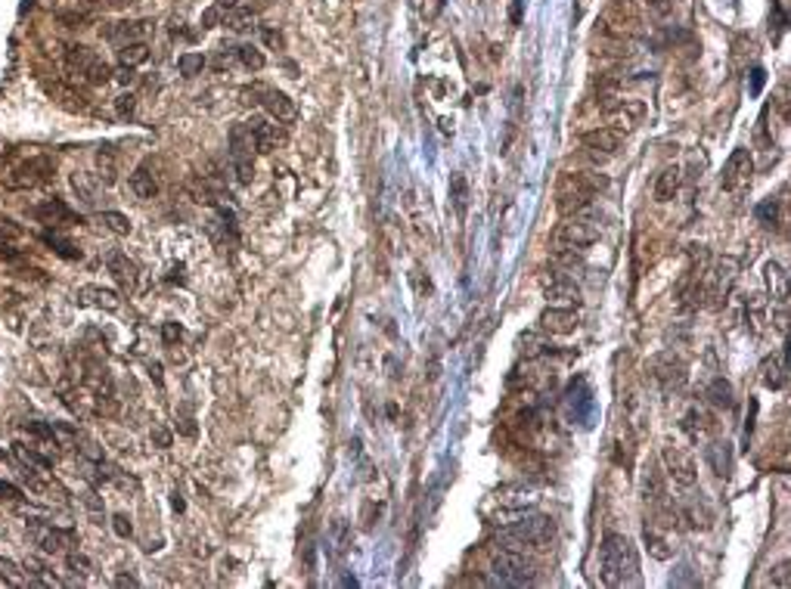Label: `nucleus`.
I'll return each instance as SVG.
<instances>
[{
  "instance_id": "ea45409f",
  "label": "nucleus",
  "mask_w": 791,
  "mask_h": 589,
  "mask_svg": "<svg viewBox=\"0 0 791 589\" xmlns=\"http://www.w3.org/2000/svg\"><path fill=\"white\" fill-rule=\"evenodd\" d=\"M66 565H69V571L75 574V577H81V580L93 574V562H90L88 555H84V552H69V555H66Z\"/></svg>"
},
{
  "instance_id": "c756f323",
  "label": "nucleus",
  "mask_w": 791,
  "mask_h": 589,
  "mask_svg": "<svg viewBox=\"0 0 791 589\" xmlns=\"http://www.w3.org/2000/svg\"><path fill=\"white\" fill-rule=\"evenodd\" d=\"M13 453H16L19 462H22L25 469H31V471H47L50 465H53V459H50V456H41L38 450L25 447V443H13Z\"/></svg>"
},
{
  "instance_id": "de8ad7c7",
  "label": "nucleus",
  "mask_w": 791,
  "mask_h": 589,
  "mask_svg": "<svg viewBox=\"0 0 791 589\" xmlns=\"http://www.w3.org/2000/svg\"><path fill=\"white\" fill-rule=\"evenodd\" d=\"M769 580H773V586L788 589V586H791V565H788V562H779V565L773 567V577H769Z\"/></svg>"
},
{
  "instance_id": "39448f33",
  "label": "nucleus",
  "mask_w": 791,
  "mask_h": 589,
  "mask_svg": "<svg viewBox=\"0 0 791 589\" xmlns=\"http://www.w3.org/2000/svg\"><path fill=\"white\" fill-rule=\"evenodd\" d=\"M50 177H53V159H47V155H34V159H28V162L13 168L10 174L4 177V186L10 192H25V190H34V186L47 183Z\"/></svg>"
},
{
  "instance_id": "1a4fd4ad",
  "label": "nucleus",
  "mask_w": 791,
  "mask_h": 589,
  "mask_svg": "<svg viewBox=\"0 0 791 589\" xmlns=\"http://www.w3.org/2000/svg\"><path fill=\"white\" fill-rule=\"evenodd\" d=\"M28 537H31V543L41 546L47 555H59V552L66 549V543L71 540L69 530H59V527H53L50 521H41V518L28 521Z\"/></svg>"
},
{
  "instance_id": "8fccbe9b",
  "label": "nucleus",
  "mask_w": 791,
  "mask_h": 589,
  "mask_svg": "<svg viewBox=\"0 0 791 589\" xmlns=\"http://www.w3.org/2000/svg\"><path fill=\"white\" fill-rule=\"evenodd\" d=\"M134 109H136V97H134V93H121V97L115 99V112H118L121 118L134 115Z\"/></svg>"
},
{
  "instance_id": "13d9d810",
  "label": "nucleus",
  "mask_w": 791,
  "mask_h": 589,
  "mask_svg": "<svg viewBox=\"0 0 791 589\" xmlns=\"http://www.w3.org/2000/svg\"><path fill=\"white\" fill-rule=\"evenodd\" d=\"M112 78H115V81H118V84H134V81H136L134 69H125V66H121L118 71H112Z\"/></svg>"
},
{
  "instance_id": "a18cd8bd",
  "label": "nucleus",
  "mask_w": 791,
  "mask_h": 589,
  "mask_svg": "<svg viewBox=\"0 0 791 589\" xmlns=\"http://www.w3.org/2000/svg\"><path fill=\"white\" fill-rule=\"evenodd\" d=\"M0 502H10V506H22L25 493L19 490L13 481H0Z\"/></svg>"
},
{
  "instance_id": "e2e57ef3",
  "label": "nucleus",
  "mask_w": 791,
  "mask_h": 589,
  "mask_svg": "<svg viewBox=\"0 0 791 589\" xmlns=\"http://www.w3.org/2000/svg\"><path fill=\"white\" fill-rule=\"evenodd\" d=\"M214 6L218 10H233V6H239V0H214Z\"/></svg>"
},
{
  "instance_id": "0e129e2a",
  "label": "nucleus",
  "mask_w": 791,
  "mask_h": 589,
  "mask_svg": "<svg viewBox=\"0 0 791 589\" xmlns=\"http://www.w3.org/2000/svg\"><path fill=\"white\" fill-rule=\"evenodd\" d=\"M181 431H183L186 437H192V434H196V425H192L190 419H183V422H181Z\"/></svg>"
},
{
  "instance_id": "4d7b16f0",
  "label": "nucleus",
  "mask_w": 791,
  "mask_h": 589,
  "mask_svg": "<svg viewBox=\"0 0 791 589\" xmlns=\"http://www.w3.org/2000/svg\"><path fill=\"white\" fill-rule=\"evenodd\" d=\"M764 81H766V71L764 69H754L751 71V97H757L760 87H764Z\"/></svg>"
},
{
  "instance_id": "20e7f679",
  "label": "nucleus",
  "mask_w": 791,
  "mask_h": 589,
  "mask_svg": "<svg viewBox=\"0 0 791 589\" xmlns=\"http://www.w3.org/2000/svg\"><path fill=\"white\" fill-rule=\"evenodd\" d=\"M491 574L493 583L500 586H531L537 580V567L524 558V552H509V549H493Z\"/></svg>"
},
{
  "instance_id": "c85d7f7f",
  "label": "nucleus",
  "mask_w": 791,
  "mask_h": 589,
  "mask_svg": "<svg viewBox=\"0 0 791 589\" xmlns=\"http://www.w3.org/2000/svg\"><path fill=\"white\" fill-rule=\"evenodd\" d=\"M71 190L78 192V199H81L84 205H97L99 199V180L93 174H71Z\"/></svg>"
},
{
  "instance_id": "4c0bfd02",
  "label": "nucleus",
  "mask_w": 791,
  "mask_h": 589,
  "mask_svg": "<svg viewBox=\"0 0 791 589\" xmlns=\"http://www.w3.org/2000/svg\"><path fill=\"white\" fill-rule=\"evenodd\" d=\"M227 25L233 31H248V28H255V13L242 10V6H233V10H227Z\"/></svg>"
},
{
  "instance_id": "3c124183",
  "label": "nucleus",
  "mask_w": 791,
  "mask_h": 589,
  "mask_svg": "<svg viewBox=\"0 0 791 589\" xmlns=\"http://www.w3.org/2000/svg\"><path fill=\"white\" fill-rule=\"evenodd\" d=\"M149 437H153V443H155L158 450H168L171 443H174V437H171V431L164 428V425H155V428H153V434H149Z\"/></svg>"
},
{
  "instance_id": "6e6d98bb",
  "label": "nucleus",
  "mask_w": 791,
  "mask_h": 589,
  "mask_svg": "<svg viewBox=\"0 0 791 589\" xmlns=\"http://www.w3.org/2000/svg\"><path fill=\"white\" fill-rule=\"evenodd\" d=\"M218 22H220V10L218 6H208L202 13V28H218Z\"/></svg>"
},
{
  "instance_id": "bb28decb",
  "label": "nucleus",
  "mask_w": 791,
  "mask_h": 589,
  "mask_svg": "<svg viewBox=\"0 0 791 589\" xmlns=\"http://www.w3.org/2000/svg\"><path fill=\"white\" fill-rule=\"evenodd\" d=\"M41 239H44V246H47L50 251H56V255L66 257V261H78V257H81V248H78L71 239H66L62 233H56V229H44V236H41Z\"/></svg>"
},
{
  "instance_id": "bf43d9fd",
  "label": "nucleus",
  "mask_w": 791,
  "mask_h": 589,
  "mask_svg": "<svg viewBox=\"0 0 791 589\" xmlns=\"http://www.w3.org/2000/svg\"><path fill=\"white\" fill-rule=\"evenodd\" d=\"M522 10H524V0H515L512 10H509V19H512V25H519V22H522Z\"/></svg>"
},
{
  "instance_id": "0eeeda50",
  "label": "nucleus",
  "mask_w": 791,
  "mask_h": 589,
  "mask_svg": "<svg viewBox=\"0 0 791 589\" xmlns=\"http://www.w3.org/2000/svg\"><path fill=\"white\" fill-rule=\"evenodd\" d=\"M751 174H754V162H751V152L745 146H738L736 152L726 159L723 164V177H720V190L723 192H742L748 183H751Z\"/></svg>"
},
{
  "instance_id": "b1692460",
  "label": "nucleus",
  "mask_w": 791,
  "mask_h": 589,
  "mask_svg": "<svg viewBox=\"0 0 791 589\" xmlns=\"http://www.w3.org/2000/svg\"><path fill=\"white\" fill-rule=\"evenodd\" d=\"M97 59H99V56L93 53L90 47H84V44H75V47H69V50H66V66H69L71 75H78V78L88 75L90 66H93Z\"/></svg>"
},
{
  "instance_id": "aec40b11",
  "label": "nucleus",
  "mask_w": 791,
  "mask_h": 589,
  "mask_svg": "<svg viewBox=\"0 0 791 589\" xmlns=\"http://www.w3.org/2000/svg\"><path fill=\"white\" fill-rule=\"evenodd\" d=\"M261 106L267 109V115H270L273 121H295V118H298V106H295V99L286 97L283 90H270V87H267V93H264V99H261Z\"/></svg>"
},
{
  "instance_id": "5701e85b",
  "label": "nucleus",
  "mask_w": 791,
  "mask_h": 589,
  "mask_svg": "<svg viewBox=\"0 0 791 589\" xmlns=\"http://www.w3.org/2000/svg\"><path fill=\"white\" fill-rule=\"evenodd\" d=\"M251 140H255V152H273V143H276V127L270 125L267 118H251L248 121Z\"/></svg>"
},
{
  "instance_id": "473e14b6",
  "label": "nucleus",
  "mask_w": 791,
  "mask_h": 589,
  "mask_svg": "<svg viewBox=\"0 0 791 589\" xmlns=\"http://www.w3.org/2000/svg\"><path fill=\"white\" fill-rule=\"evenodd\" d=\"M643 540H645V549H649V555H652V558H658V562H667V558L673 555V549L667 546V540H664V537H658L655 530L645 527Z\"/></svg>"
},
{
  "instance_id": "ddd939ff",
  "label": "nucleus",
  "mask_w": 791,
  "mask_h": 589,
  "mask_svg": "<svg viewBox=\"0 0 791 589\" xmlns=\"http://www.w3.org/2000/svg\"><path fill=\"white\" fill-rule=\"evenodd\" d=\"M31 214L41 220V224H47V227H75V224H81V214H78L75 208H69L62 199H47V202L38 205Z\"/></svg>"
},
{
  "instance_id": "a211bd4d",
  "label": "nucleus",
  "mask_w": 791,
  "mask_h": 589,
  "mask_svg": "<svg viewBox=\"0 0 791 589\" xmlns=\"http://www.w3.org/2000/svg\"><path fill=\"white\" fill-rule=\"evenodd\" d=\"M652 376H655L664 388H671V385L680 388L682 382H686V366H682L673 354H661L652 360Z\"/></svg>"
},
{
  "instance_id": "412c9836",
  "label": "nucleus",
  "mask_w": 791,
  "mask_h": 589,
  "mask_svg": "<svg viewBox=\"0 0 791 589\" xmlns=\"http://www.w3.org/2000/svg\"><path fill=\"white\" fill-rule=\"evenodd\" d=\"M106 267H109V273L115 276V283H118L125 292H134V289H136V264H134L127 255H121V251H112V255L106 257Z\"/></svg>"
},
{
  "instance_id": "6e6552de",
  "label": "nucleus",
  "mask_w": 791,
  "mask_h": 589,
  "mask_svg": "<svg viewBox=\"0 0 791 589\" xmlns=\"http://www.w3.org/2000/svg\"><path fill=\"white\" fill-rule=\"evenodd\" d=\"M736 267L738 264L732 257H723L717 261V267L708 273V283H704V298H708V307H720L726 301V294L732 292V283H736Z\"/></svg>"
},
{
  "instance_id": "7c9ffc66",
  "label": "nucleus",
  "mask_w": 791,
  "mask_h": 589,
  "mask_svg": "<svg viewBox=\"0 0 791 589\" xmlns=\"http://www.w3.org/2000/svg\"><path fill=\"white\" fill-rule=\"evenodd\" d=\"M146 59H149V47H146V41H136V44H125V47H118V66H125V69H136V66H143Z\"/></svg>"
},
{
  "instance_id": "f03ea898",
  "label": "nucleus",
  "mask_w": 791,
  "mask_h": 589,
  "mask_svg": "<svg viewBox=\"0 0 791 589\" xmlns=\"http://www.w3.org/2000/svg\"><path fill=\"white\" fill-rule=\"evenodd\" d=\"M599 574L606 586L627 583L630 574H636V552L624 534H606L599 546Z\"/></svg>"
},
{
  "instance_id": "49530a36",
  "label": "nucleus",
  "mask_w": 791,
  "mask_h": 589,
  "mask_svg": "<svg viewBox=\"0 0 791 589\" xmlns=\"http://www.w3.org/2000/svg\"><path fill=\"white\" fill-rule=\"evenodd\" d=\"M450 192H453V202H456V208L463 211V208H465V177L463 174H453L450 177Z\"/></svg>"
},
{
  "instance_id": "7ed1b4c3",
  "label": "nucleus",
  "mask_w": 791,
  "mask_h": 589,
  "mask_svg": "<svg viewBox=\"0 0 791 589\" xmlns=\"http://www.w3.org/2000/svg\"><path fill=\"white\" fill-rule=\"evenodd\" d=\"M556 537V524L546 515H531V518H522L515 527L503 530L497 537V549H509V552H524V549H546Z\"/></svg>"
},
{
  "instance_id": "9d476101",
  "label": "nucleus",
  "mask_w": 791,
  "mask_h": 589,
  "mask_svg": "<svg viewBox=\"0 0 791 589\" xmlns=\"http://www.w3.org/2000/svg\"><path fill=\"white\" fill-rule=\"evenodd\" d=\"M661 459H664V469H667V475L673 478V484L677 487H695L692 456H686L680 447H671V443H667V447L661 450Z\"/></svg>"
},
{
  "instance_id": "f3484780",
  "label": "nucleus",
  "mask_w": 791,
  "mask_h": 589,
  "mask_svg": "<svg viewBox=\"0 0 791 589\" xmlns=\"http://www.w3.org/2000/svg\"><path fill=\"white\" fill-rule=\"evenodd\" d=\"M153 31V22L149 19H140V22H112L106 28V41L125 47V44H136V41H146V34Z\"/></svg>"
},
{
  "instance_id": "680f3d73",
  "label": "nucleus",
  "mask_w": 791,
  "mask_h": 589,
  "mask_svg": "<svg viewBox=\"0 0 791 589\" xmlns=\"http://www.w3.org/2000/svg\"><path fill=\"white\" fill-rule=\"evenodd\" d=\"M264 38H267V44H273V47H283V34L279 31H264Z\"/></svg>"
},
{
  "instance_id": "f257e3e1",
  "label": "nucleus",
  "mask_w": 791,
  "mask_h": 589,
  "mask_svg": "<svg viewBox=\"0 0 791 589\" xmlns=\"http://www.w3.org/2000/svg\"><path fill=\"white\" fill-rule=\"evenodd\" d=\"M602 190H608L606 174H593V171H578V174H565L556 186V205L562 214H578L589 208Z\"/></svg>"
},
{
  "instance_id": "a878e982",
  "label": "nucleus",
  "mask_w": 791,
  "mask_h": 589,
  "mask_svg": "<svg viewBox=\"0 0 791 589\" xmlns=\"http://www.w3.org/2000/svg\"><path fill=\"white\" fill-rule=\"evenodd\" d=\"M127 186H131V192L136 199H153L158 192V183L153 177V171H149V164H140V168L131 174V180H127Z\"/></svg>"
},
{
  "instance_id": "864d4df0",
  "label": "nucleus",
  "mask_w": 791,
  "mask_h": 589,
  "mask_svg": "<svg viewBox=\"0 0 791 589\" xmlns=\"http://www.w3.org/2000/svg\"><path fill=\"white\" fill-rule=\"evenodd\" d=\"M757 218L764 224H776V199H766V202L757 205Z\"/></svg>"
},
{
  "instance_id": "09e8293b",
  "label": "nucleus",
  "mask_w": 791,
  "mask_h": 589,
  "mask_svg": "<svg viewBox=\"0 0 791 589\" xmlns=\"http://www.w3.org/2000/svg\"><path fill=\"white\" fill-rule=\"evenodd\" d=\"M112 530L121 537V540H127V537L134 534V524H131V518H127L125 512H118V515H112Z\"/></svg>"
},
{
  "instance_id": "338daca9",
  "label": "nucleus",
  "mask_w": 791,
  "mask_h": 589,
  "mask_svg": "<svg viewBox=\"0 0 791 589\" xmlns=\"http://www.w3.org/2000/svg\"><path fill=\"white\" fill-rule=\"evenodd\" d=\"M171 502H174V509H177V512H183V499L177 497V493H174V499H171Z\"/></svg>"
},
{
  "instance_id": "2eb2a0df",
  "label": "nucleus",
  "mask_w": 791,
  "mask_h": 589,
  "mask_svg": "<svg viewBox=\"0 0 791 589\" xmlns=\"http://www.w3.org/2000/svg\"><path fill=\"white\" fill-rule=\"evenodd\" d=\"M540 285L550 301H562L568 307L578 304V298H580V285L571 276H565V273H550V276L540 279Z\"/></svg>"
},
{
  "instance_id": "a19ab883",
  "label": "nucleus",
  "mask_w": 791,
  "mask_h": 589,
  "mask_svg": "<svg viewBox=\"0 0 791 589\" xmlns=\"http://www.w3.org/2000/svg\"><path fill=\"white\" fill-rule=\"evenodd\" d=\"M84 81H88V84H97V87H99V84H109V81H112V69H109V62L97 59V62L90 66L88 75H84Z\"/></svg>"
},
{
  "instance_id": "dca6fc26",
  "label": "nucleus",
  "mask_w": 791,
  "mask_h": 589,
  "mask_svg": "<svg viewBox=\"0 0 791 589\" xmlns=\"http://www.w3.org/2000/svg\"><path fill=\"white\" fill-rule=\"evenodd\" d=\"M75 301L84 307H99V311H106V313H115L121 307L118 292L103 289V285H81V289L75 292Z\"/></svg>"
},
{
  "instance_id": "9b49d317",
  "label": "nucleus",
  "mask_w": 791,
  "mask_h": 589,
  "mask_svg": "<svg viewBox=\"0 0 791 589\" xmlns=\"http://www.w3.org/2000/svg\"><path fill=\"white\" fill-rule=\"evenodd\" d=\"M643 115H645V103H639V99H621V103H615L608 109V127L627 136L643 121Z\"/></svg>"
},
{
  "instance_id": "69168bd1",
  "label": "nucleus",
  "mask_w": 791,
  "mask_h": 589,
  "mask_svg": "<svg viewBox=\"0 0 791 589\" xmlns=\"http://www.w3.org/2000/svg\"><path fill=\"white\" fill-rule=\"evenodd\" d=\"M645 3H652V6H655V10H661V13L667 10V0H645Z\"/></svg>"
},
{
  "instance_id": "cd10ccee",
  "label": "nucleus",
  "mask_w": 791,
  "mask_h": 589,
  "mask_svg": "<svg viewBox=\"0 0 791 589\" xmlns=\"http://www.w3.org/2000/svg\"><path fill=\"white\" fill-rule=\"evenodd\" d=\"M680 192V168L673 164V168H664L658 174V183H655V199L658 202H671L673 196Z\"/></svg>"
},
{
  "instance_id": "2f4dec72",
  "label": "nucleus",
  "mask_w": 791,
  "mask_h": 589,
  "mask_svg": "<svg viewBox=\"0 0 791 589\" xmlns=\"http://www.w3.org/2000/svg\"><path fill=\"white\" fill-rule=\"evenodd\" d=\"M0 580H4L6 586H28V574L22 565H16L13 558L0 555Z\"/></svg>"
},
{
  "instance_id": "c03bdc74",
  "label": "nucleus",
  "mask_w": 791,
  "mask_h": 589,
  "mask_svg": "<svg viewBox=\"0 0 791 589\" xmlns=\"http://www.w3.org/2000/svg\"><path fill=\"white\" fill-rule=\"evenodd\" d=\"M519 344H522V354H524V357H540L543 350H546V341H540L534 332H524L522 339H519Z\"/></svg>"
},
{
  "instance_id": "f704fd0d",
  "label": "nucleus",
  "mask_w": 791,
  "mask_h": 589,
  "mask_svg": "<svg viewBox=\"0 0 791 589\" xmlns=\"http://www.w3.org/2000/svg\"><path fill=\"white\" fill-rule=\"evenodd\" d=\"M708 397H710V404H714V406L729 409L732 406V385L726 382V378H714L710 388H708Z\"/></svg>"
},
{
  "instance_id": "774afa93",
  "label": "nucleus",
  "mask_w": 791,
  "mask_h": 589,
  "mask_svg": "<svg viewBox=\"0 0 791 589\" xmlns=\"http://www.w3.org/2000/svg\"><path fill=\"white\" fill-rule=\"evenodd\" d=\"M0 462H6V453H4V450H0Z\"/></svg>"
},
{
  "instance_id": "5fc2aeb1",
  "label": "nucleus",
  "mask_w": 791,
  "mask_h": 589,
  "mask_svg": "<svg viewBox=\"0 0 791 589\" xmlns=\"http://www.w3.org/2000/svg\"><path fill=\"white\" fill-rule=\"evenodd\" d=\"M0 257H4V261H19L22 251H19L16 242H0Z\"/></svg>"
},
{
  "instance_id": "e433bc0d",
  "label": "nucleus",
  "mask_w": 791,
  "mask_h": 589,
  "mask_svg": "<svg viewBox=\"0 0 791 589\" xmlns=\"http://www.w3.org/2000/svg\"><path fill=\"white\" fill-rule=\"evenodd\" d=\"M236 59H239L248 71H261V69H264V53H261L258 47H251V44L236 47Z\"/></svg>"
},
{
  "instance_id": "6ab92c4d",
  "label": "nucleus",
  "mask_w": 791,
  "mask_h": 589,
  "mask_svg": "<svg viewBox=\"0 0 791 589\" xmlns=\"http://www.w3.org/2000/svg\"><path fill=\"white\" fill-rule=\"evenodd\" d=\"M760 378L769 391H779V388L788 385V350H779V354L766 357L764 366H760Z\"/></svg>"
},
{
  "instance_id": "c9c22d12",
  "label": "nucleus",
  "mask_w": 791,
  "mask_h": 589,
  "mask_svg": "<svg viewBox=\"0 0 791 589\" xmlns=\"http://www.w3.org/2000/svg\"><path fill=\"white\" fill-rule=\"evenodd\" d=\"M177 69H181V75H183V78H196V75H202V69H205V56H202V53H181V56H177Z\"/></svg>"
},
{
  "instance_id": "052dcab7",
  "label": "nucleus",
  "mask_w": 791,
  "mask_h": 589,
  "mask_svg": "<svg viewBox=\"0 0 791 589\" xmlns=\"http://www.w3.org/2000/svg\"><path fill=\"white\" fill-rule=\"evenodd\" d=\"M115 586H140V580L131 577V574H118V577H115Z\"/></svg>"
},
{
  "instance_id": "393cba45",
  "label": "nucleus",
  "mask_w": 791,
  "mask_h": 589,
  "mask_svg": "<svg viewBox=\"0 0 791 589\" xmlns=\"http://www.w3.org/2000/svg\"><path fill=\"white\" fill-rule=\"evenodd\" d=\"M766 289L776 304H788V276L776 261L766 264Z\"/></svg>"
},
{
  "instance_id": "79ce46f5",
  "label": "nucleus",
  "mask_w": 791,
  "mask_h": 589,
  "mask_svg": "<svg viewBox=\"0 0 791 589\" xmlns=\"http://www.w3.org/2000/svg\"><path fill=\"white\" fill-rule=\"evenodd\" d=\"M25 239V229L16 224V220H10V218H0V242H22Z\"/></svg>"
},
{
  "instance_id": "f8f14e48",
  "label": "nucleus",
  "mask_w": 791,
  "mask_h": 589,
  "mask_svg": "<svg viewBox=\"0 0 791 589\" xmlns=\"http://www.w3.org/2000/svg\"><path fill=\"white\" fill-rule=\"evenodd\" d=\"M621 140H624V134L611 131V127H596V131H587L584 136H580L584 149L589 155H596V159H611V155H617Z\"/></svg>"
},
{
  "instance_id": "423d86ee",
  "label": "nucleus",
  "mask_w": 791,
  "mask_h": 589,
  "mask_svg": "<svg viewBox=\"0 0 791 589\" xmlns=\"http://www.w3.org/2000/svg\"><path fill=\"white\" fill-rule=\"evenodd\" d=\"M596 239H599V227H596L593 220L571 218V220H565V224L556 227V233H552V248L584 251V248L593 246Z\"/></svg>"
},
{
  "instance_id": "37998d69",
  "label": "nucleus",
  "mask_w": 791,
  "mask_h": 589,
  "mask_svg": "<svg viewBox=\"0 0 791 589\" xmlns=\"http://www.w3.org/2000/svg\"><path fill=\"white\" fill-rule=\"evenodd\" d=\"M25 431H28L31 437H38V441H44V443H56V441H53V425H50V422L28 419V422H25Z\"/></svg>"
},
{
  "instance_id": "4468645a",
  "label": "nucleus",
  "mask_w": 791,
  "mask_h": 589,
  "mask_svg": "<svg viewBox=\"0 0 791 589\" xmlns=\"http://www.w3.org/2000/svg\"><path fill=\"white\" fill-rule=\"evenodd\" d=\"M578 311L574 307H546L540 313V329L550 335H571L578 329Z\"/></svg>"
},
{
  "instance_id": "603ef678",
  "label": "nucleus",
  "mask_w": 791,
  "mask_h": 589,
  "mask_svg": "<svg viewBox=\"0 0 791 589\" xmlns=\"http://www.w3.org/2000/svg\"><path fill=\"white\" fill-rule=\"evenodd\" d=\"M162 339H164V344H177L183 339V326H177V322H164V326H162Z\"/></svg>"
},
{
  "instance_id": "4be33fe9",
  "label": "nucleus",
  "mask_w": 791,
  "mask_h": 589,
  "mask_svg": "<svg viewBox=\"0 0 791 589\" xmlns=\"http://www.w3.org/2000/svg\"><path fill=\"white\" fill-rule=\"evenodd\" d=\"M704 459L714 469L717 478H729L732 475V443L729 441H714L708 450H704Z\"/></svg>"
},
{
  "instance_id": "72a5a7b5",
  "label": "nucleus",
  "mask_w": 791,
  "mask_h": 589,
  "mask_svg": "<svg viewBox=\"0 0 791 589\" xmlns=\"http://www.w3.org/2000/svg\"><path fill=\"white\" fill-rule=\"evenodd\" d=\"M99 220H103V227L112 229L115 236H127V233L134 229L131 218H127V214H121V211H103V214H99Z\"/></svg>"
},
{
  "instance_id": "58836bf2",
  "label": "nucleus",
  "mask_w": 791,
  "mask_h": 589,
  "mask_svg": "<svg viewBox=\"0 0 791 589\" xmlns=\"http://www.w3.org/2000/svg\"><path fill=\"white\" fill-rule=\"evenodd\" d=\"M53 425V441L66 450H78V431L69 425V422H50Z\"/></svg>"
}]
</instances>
